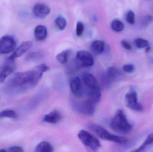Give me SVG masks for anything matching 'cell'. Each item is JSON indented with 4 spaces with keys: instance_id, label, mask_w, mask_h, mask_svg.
Segmentation results:
<instances>
[{
    "instance_id": "6da1fadb",
    "label": "cell",
    "mask_w": 153,
    "mask_h": 152,
    "mask_svg": "<svg viewBox=\"0 0 153 152\" xmlns=\"http://www.w3.org/2000/svg\"><path fill=\"white\" fill-rule=\"evenodd\" d=\"M49 70L48 66L42 64L30 70L16 73L11 81V87L16 92H22L34 87L38 84L43 73Z\"/></svg>"
},
{
    "instance_id": "7a4b0ae2",
    "label": "cell",
    "mask_w": 153,
    "mask_h": 152,
    "mask_svg": "<svg viewBox=\"0 0 153 152\" xmlns=\"http://www.w3.org/2000/svg\"><path fill=\"white\" fill-rule=\"evenodd\" d=\"M110 126L113 131L122 134H128L133 128L122 110L117 111L111 120Z\"/></svg>"
},
{
    "instance_id": "3957f363",
    "label": "cell",
    "mask_w": 153,
    "mask_h": 152,
    "mask_svg": "<svg viewBox=\"0 0 153 152\" xmlns=\"http://www.w3.org/2000/svg\"><path fill=\"white\" fill-rule=\"evenodd\" d=\"M90 128L100 138L103 140L114 142L120 144H125L128 142L126 138L112 134L104 128L99 125L92 124L90 126Z\"/></svg>"
},
{
    "instance_id": "277c9868",
    "label": "cell",
    "mask_w": 153,
    "mask_h": 152,
    "mask_svg": "<svg viewBox=\"0 0 153 152\" xmlns=\"http://www.w3.org/2000/svg\"><path fill=\"white\" fill-rule=\"evenodd\" d=\"M78 137L82 143L91 151H96L101 146L99 140L86 130L83 129L79 131Z\"/></svg>"
},
{
    "instance_id": "5b68a950",
    "label": "cell",
    "mask_w": 153,
    "mask_h": 152,
    "mask_svg": "<svg viewBox=\"0 0 153 152\" xmlns=\"http://www.w3.org/2000/svg\"><path fill=\"white\" fill-rule=\"evenodd\" d=\"M75 62L78 68H85L92 66L94 64V59L90 52L81 50L76 52Z\"/></svg>"
},
{
    "instance_id": "8992f818",
    "label": "cell",
    "mask_w": 153,
    "mask_h": 152,
    "mask_svg": "<svg viewBox=\"0 0 153 152\" xmlns=\"http://www.w3.org/2000/svg\"><path fill=\"white\" fill-rule=\"evenodd\" d=\"M126 105L130 109L137 112L143 110V105L137 101V93L133 87H131L129 92L125 95Z\"/></svg>"
},
{
    "instance_id": "52a82bcc",
    "label": "cell",
    "mask_w": 153,
    "mask_h": 152,
    "mask_svg": "<svg viewBox=\"0 0 153 152\" xmlns=\"http://www.w3.org/2000/svg\"><path fill=\"white\" fill-rule=\"evenodd\" d=\"M16 43L13 37L4 36L0 38V55L10 53L16 47Z\"/></svg>"
},
{
    "instance_id": "ba28073f",
    "label": "cell",
    "mask_w": 153,
    "mask_h": 152,
    "mask_svg": "<svg viewBox=\"0 0 153 152\" xmlns=\"http://www.w3.org/2000/svg\"><path fill=\"white\" fill-rule=\"evenodd\" d=\"M16 68L14 60L7 59L6 62L0 66V83L4 81Z\"/></svg>"
},
{
    "instance_id": "9c48e42d",
    "label": "cell",
    "mask_w": 153,
    "mask_h": 152,
    "mask_svg": "<svg viewBox=\"0 0 153 152\" xmlns=\"http://www.w3.org/2000/svg\"><path fill=\"white\" fill-rule=\"evenodd\" d=\"M33 45V43L31 41H26L22 43L18 48L14 51L11 56L7 59L14 60L15 59L22 56L25 53L28 51Z\"/></svg>"
},
{
    "instance_id": "30bf717a",
    "label": "cell",
    "mask_w": 153,
    "mask_h": 152,
    "mask_svg": "<svg viewBox=\"0 0 153 152\" xmlns=\"http://www.w3.org/2000/svg\"><path fill=\"white\" fill-rule=\"evenodd\" d=\"M51 12L50 8L44 4L37 3L33 7V12L36 18L40 19L45 18Z\"/></svg>"
},
{
    "instance_id": "8fae6325",
    "label": "cell",
    "mask_w": 153,
    "mask_h": 152,
    "mask_svg": "<svg viewBox=\"0 0 153 152\" xmlns=\"http://www.w3.org/2000/svg\"><path fill=\"white\" fill-rule=\"evenodd\" d=\"M69 84L71 91L76 96H80L83 93L82 86L81 80L78 77H74L71 79Z\"/></svg>"
},
{
    "instance_id": "7c38bea8",
    "label": "cell",
    "mask_w": 153,
    "mask_h": 152,
    "mask_svg": "<svg viewBox=\"0 0 153 152\" xmlns=\"http://www.w3.org/2000/svg\"><path fill=\"white\" fill-rule=\"evenodd\" d=\"M95 103L88 99L87 101L82 102L78 106V110L80 112L88 116H91L94 113Z\"/></svg>"
},
{
    "instance_id": "4fadbf2b",
    "label": "cell",
    "mask_w": 153,
    "mask_h": 152,
    "mask_svg": "<svg viewBox=\"0 0 153 152\" xmlns=\"http://www.w3.org/2000/svg\"><path fill=\"white\" fill-rule=\"evenodd\" d=\"M88 99L94 103L99 102L101 98V93L99 86L94 88L85 89Z\"/></svg>"
},
{
    "instance_id": "5bb4252c",
    "label": "cell",
    "mask_w": 153,
    "mask_h": 152,
    "mask_svg": "<svg viewBox=\"0 0 153 152\" xmlns=\"http://www.w3.org/2000/svg\"><path fill=\"white\" fill-rule=\"evenodd\" d=\"M62 117L58 111L53 110L49 114L45 115L43 121L46 123L51 124H56L62 120Z\"/></svg>"
},
{
    "instance_id": "9a60e30c",
    "label": "cell",
    "mask_w": 153,
    "mask_h": 152,
    "mask_svg": "<svg viewBox=\"0 0 153 152\" xmlns=\"http://www.w3.org/2000/svg\"><path fill=\"white\" fill-rule=\"evenodd\" d=\"M82 79L85 89L94 88L99 86L96 79L91 73H84L82 76Z\"/></svg>"
},
{
    "instance_id": "2e32d148",
    "label": "cell",
    "mask_w": 153,
    "mask_h": 152,
    "mask_svg": "<svg viewBox=\"0 0 153 152\" xmlns=\"http://www.w3.org/2000/svg\"><path fill=\"white\" fill-rule=\"evenodd\" d=\"M34 35L36 39L38 41L45 40L47 35V29L43 25H39L36 27L34 31Z\"/></svg>"
},
{
    "instance_id": "e0dca14e",
    "label": "cell",
    "mask_w": 153,
    "mask_h": 152,
    "mask_svg": "<svg viewBox=\"0 0 153 152\" xmlns=\"http://www.w3.org/2000/svg\"><path fill=\"white\" fill-rule=\"evenodd\" d=\"M105 48V43L101 40H96L92 43L91 46V50L93 53L95 55L102 54Z\"/></svg>"
},
{
    "instance_id": "ac0fdd59",
    "label": "cell",
    "mask_w": 153,
    "mask_h": 152,
    "mask_svg": "<svg viewBox=\"0 0 153 152\" xmlns=\"http://www.w3.org/2000/svg\"><path fill=\"white\" fill-rule=\"evenodd\" d=\"M121 76L120 70L115 67H110L107 70V77L110 81L117 80Z\"/></svg>"
},
{
    "instance_id": "d6986e66",
    "label": "cell",
    "mask_w": 153,
    "mask_h": 152,
    "mask_svg": "<svg viewBox=\"0 0 153 152\" xmlns=\"http://www.w3.org/2000/svg\"><path fill=\"white\" fill-rule=\"evenodd\" d=\"M35 151L37 152H52L53 151V148L50 143L45 141L39 143L35 148Z\"/></svg>"
},
{
    "instance_id": "ffe728a7",
    "label": "cell",
    "mask_w": 153,
    "mask_h": 152,
    "mask_svg": "<svg viewBox=\"0 0 153 152\" xmlns=\"http://www.w3.org/2000/svg\"><path fill=\"white\" fill-rule=\"evenodd\" d=\"M71 52V51L70 49H67L58 54L56 57V59L58 62L63 65L66 64L68 62Z\"/></svg>"
},
{
    "instance_id": "44dd1931",
    "label": "cell",
    "mask_w": 153,
    "mask_h": 152,
    "mask_svg": "<svg viewBox=\"0 0 153 152\" xmlns=\"http://www.w3.org/2000/svg\"><path fill=\"white\" fill-rule=\"evenodd\" d=\"M111 28L115 32H120L123 31L125 28L124 23L118 20H114L111 23Z\"/></svg>"
},
{
    "instance_id": "7402d4cb",
    "label": "cell",
    "mask_w": 153,
    "mask_h": 152,
    "mask_svg": "<svg viewBox=\"0 0 153 152\" xmlns=\"http://www.w3.org/2000/svg\"><path fill=\"white\" fill-rule=\"evenodd\" d=\"M153 144V132L152 134H150L148 137H147L145 141L141 145L140 147L137 150H135V152H140L143 151L145 149L147 146L151 145Z\"/></svg>"
},
{
    "instance_id": "603a6c76",
    "label": "cell",
    "mask_w": 153,
    "mask_h": 152,
    "mask_svg": "<svg viewBox=\"0 0 153 152\" xmlns=\"http://www.w3.org/2000/svg\"><path fill=\"white\" fill-rule=\"evenodd\" d=\"M17 115L14 111L12 110H5L0 112V118H10L12 119H16Z\"/></svg>"
},
{
    "instance_id": "cb8c5ba5",
    "label": "cell",
    "mask_w": 153,
    "mask_h": 152,
    "mask_svg": "<svg viewBox=\"0 0 153 152\" xmlns=\"http://www.w3.org/2000/svg\"><path fill=\"white\" fill-rule=\"evenodd\" d=\"M55 24L56 26L60 30H63L66 27L67 21L65 18L62 16H59L56 18L55 20Z\"/></svg>"
},
{
    "instance_id": "d4e9b609",
    "label": "cell",
    "mask_w": 153,
    "mask_h": 152,
    "mask_svg": "<svg viewBox=\"0 0 153 152\" xmlns=\"http://www.w3.org/2000/svg\"><path fill=\"white\" fill-rule=\"evenodd\" d=\"M135 44L137 47L138 48H146L149 46V42L143 38H137L135 40Z\"/></svg>"
},
{
    "instance_id": "484cf974",
    "label": "cell",
    "mask_w": 153,
    "mask_h": 152,
    "mask_svg": "<svg viewBox=\"0 0 153 152\" xmlns=\"http://www.w3.org/2000/svg\"><path fill=\"white\" fill-rule=\"evenodd\" d=\"M42 55L40 53L37 52H32L28 54L26 59L27 61H33L38 59L42 57Z\"/></svg>"
},
{
    "instance_id": "4316f807",
    "label": "cell",
    "mask_w": 153,
    "mask_h": 152,
    "mask_svg": "<svg viewBox=\"0 0 153 152\" xmlns=\"http://www.w3.org/2000/svg\"><path fill=\"white\" fill-rule=\"evenodd\" d=\"M84 30V26L82 22L78 21L76 23V35L78 37H81L82 35Z\"/></svg>"
},
{
    "instance_id": "83f0119b",
    "label": "cell",
    "mask_w": 153,
    "mask_h": 152,
    "mask_svg": "<svg viewBox=\"0 0 153 152\" xmlns=\"http://www.w3.org/2000/svg\"><path fill=\"white\" fill-rule=\"evenodd\" d=\"M127 21L129 24L134 25L135 23V14L133 11H129L127 14Z\"/></svg>"
},
{
    "instance_id": "f1b7e54d",
    "label": "cell",
    "mask_w": 153,
    "mask_h": 152,
    "mask_svg": "<svg viewBox=\"0 0 153 152\" xmlns=\"http://www.w3.org/2000/svg\"><path fill=\"white\" fill-rule=\"evenodd\" d=\"M153 21V17L152 15H148L145 16L143 20V24L144 26H148Z\"/></svg>"
},
{
    "instance_id": "f546056e",
    "label": "cell",
    "mask_w": 153,
    "mask_h": 152,
    "mask_svg": "<svg viewBox=\"0 0 153 152\" xmlns=\"http://www.w3.org/2000/svg\"><path fill=\"white\" fill-rule=\"evenodd\" d=\"M123 69L128 73H132L134 70V67L132 64H126L123 67Z\"/></svg>"
},
{
    "instance_id": "4dcf8cb0",
    "label": "cell",
    "mask_w": 153,
    "mask_h": 152,
    "mask_svg": "<svg viewBox=\"0 0 153 152\" xmlns=\"http://www.w3.org/2000/svg\"><path fill=\"white\" fill-rule=\"evenodd\" d=\"M7 151L10 152H24L23 148L20 146H12L8 149Z\"/></svg>"
},
{
    "instance_id": "1f68e13d",
    "label": "cell",
    "mask_w": 153,
    "mask_h": 152,
    "mask_svg": "<svg viewBox=\"0 0 153 152\" xmlns=\"http://www.w3.org/2000/svg\"><path fill=\"white\" fill-rule=\"evenodd\" d=\"M121 45L127 50H131L132 49V46L131 44L126 40H122L121 42Z\"/></svg>"
},
{
    "instance_id": "d6a6232c",
    "label": "cell",
    "mask_w": 153,
    "mask_h": 152,
    "mask_svg": "<svg viewBox=\"0 0 153 152\" xmlns=\"http://www.w3.org/2000/svg\"><path fill=\"white\" fill-rule=\"evenodd\" d=\"M151 50V46H148L147 47H146V52L148 53Z\"/></svg>"
},
{
    "instance_id": "836d02e7",
    "label": "cell",
    "mask_w": 153,
    "mask_h": 152,
    "mask_svg": "<svg viewBox=\"0 0 153 152\" xmlns=\"http://www.w3.org/2000/svg\"><path fill=\"white\" fill-rule=\"evenodd\" d=\"M7 151H6V150H4V149H1L0 150V152H6Z\"/></svg>"
},
{
    "instance_id": "e575fe53",
    "label": "cell",
    "mask_w": 153,
    "mask_h": 152,
    "mask_svg": "<svg viewBox=\"0 0 153 152\" xmlns=\"http://www.w3.org/2000/svg\"><path fill=\"white\" fill-rule=\"evenodd\" d=\"M0 98H1V96H0Z\"/></svg>"
}]
</instances>
